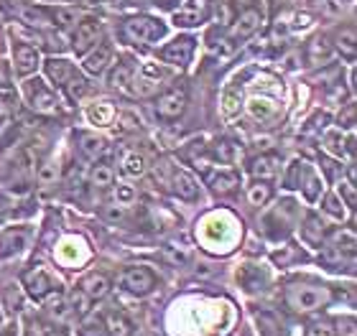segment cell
<instances>
[{
	"label": "cell",
	"instance_id": "obj_54",
	"mask_svg": "<svg viewBox=\"0 0 357 336\" xmlns=\"http://www.w3.org/2000/svg\"><path fill=\"white\" fill-rule=\"evenodd\" d=\"M135 191L130 186H118V199L120 202H133Z\"/></svg>",
	"mask_w": 357,
	"mask_h": 336
},
{
	"label": "cell",
	"instance_id": "obj_18",
	"mask_svg": "<svg viewBox=\"0 0 357 336\" xmlns=\"http://www.w3.org/2000/svg\"><path fill=\"white\" fill-rule=\"evenodd\" d=\"M207 184H209V189H212L217 196H227V194H232V191L240 186V173L238 171L212 173V176H207Z\"/></svg>",
	"mask_w": 357,
	"mask_h": 336
},
{
	"label": "cell",
	"instance_id": "obj_28",
	"mask_svg": "<svg viewBox=\"0 0 357 336\" xmlns=\"http://www.w3.org/2000/svg\"><path fill=\"white\" fill-rule=\"evenodd\" d=\"M120 166H123V173H126L128 179H141L143 173H146V161H143V156H138L135 150L126 153Z\"/></svg>",
	"mask_w": 357,
	"mask_h": 336
},
{
	"label": "cell",
	"instance_id": "obj_47",
	"mask_svg": "<svg viewBox=\"0 0 357 336\" xmlns=\"http://www.w3.org/2000/svg\"><path fill=\"white\" fill-rule=\"evenodd\" d=\"M250 110H253L255 118H266V115L273 112V105L266 102V99H253V102H250Z\"/></svg>",
	"mask_w": 357,
	"mask_h": 336
},
{
	"label": "cell",
	"instance_id": "obj_38",
	"mask_svg": "<svg viewBox=\"0 0 357 336\" xmlns=\"http://www.w3.org/2000/svg\"><path fill=\"white\" fill-rule=\"evenodd\" d=\"M89 303H92V301H89L87 296H84V293L79 291V288H77V291L72 293V296H69V308H72L75 314H79V316L87 314V311H89Z\"/></svg>",
	"mask_w": 357,
	"mask_h": 336
},
{
	"label": "cell",
	"instance_id": "obj_26",
	"mask_svg": "<svg viewBox=\"0 0 357 336\" xmlns=\"http://www.w3.org/2000/svg\"><path fill=\"white\" fill-rule=\"evenodd\" d=\"M36 181L41 184V186H54V184L59 181V163H56L54 158L41 161L36 168Z\"/></svg>",
	"mask_w": 357,
	"mask_h": 336
},
{
	"label": "cell",
	"instance_id": "obj_45",
	"mask_svg": "<svg viewBox=\"0 0 357 336\" xmlns=\"http://www.w3.org/2000/svg\"><path fill=\"white\" fill-rule=\"evenodd\" d=\"M324 209L332 214V217H337V219H342L344 217V204L337 199V194H327L324 196Z\"/></svg>",
	"mask_w": 357,
	"mask_h": 336
},
{
	"label": "cell",
	"instance_id": "obj_53",
	"mask_svg": "<svg viewBox=\"0 0 357 336\" xmlns=\"http://www.w3.org/2000/svg\"><path fill=\"white\" fill-rule=\"evenodd\" d=\"M123 217H126V211L120 209V207H107L105 209V219H110V222H120Z\"/></svg>",
	"mask_w": 357,
	"mask_h": 336
},
{
	"label": "cell",
	"instance_id": "obj_6",
	"mask_svg": "<svg viewBox=\"0 0 357 336\" xmlns=\"http://www.w3.org/2000/svg\"><path fill=\"white\" fill-rule=\"evenodd\" d=\"M261 23H263L261 10H258V8H245V10H240V13L235 15V21L230 23V38L235 44H243V41H248L255 31L261 29Z\"/></svg>",
	"mask_w": 357,
	"mask_h": 336
},
{
	"label": "cell",
	"instance_id": "obj_43",
	"mask_svg": "<svg viewBox=\"0 0 357 336\" xmlns=\"http://www.w3.org/2000/svg\"><path fill=\"white\" fill-rule=\"evenodd\" d=\"M319 10L327 18H335L344 10V0H319Z\"/></svg>",
	"mask_w": 357,
	"mask_h": 336
},
{
	"label": "cell",
	"instance_id": "obj_29",
	"mask_svg": "<svg viewBox=\"0 0 357 336\" xmlns=\"http://www.w3.org/2000/svg\"><path fill=\"white\" fill-rule=\"evenodd\" d=\"M52 21L59 26V29H64V31H69V29H75L77 23H79V10L77 8H56V10H52Z\"/></svg>",
	"mask_w": 357,
	"mask_h": 336
},
{
	"label": "cell",
	"instance_id": "obj_8",
	"mask_svg": "<svg viewBox=\"0 0 357 336\" xmlns=\"http://www.w3.org/2000/svg\"><path fill=\"white\" fill-rule=\"evenodd\" d=\"M23 95L29 99V105L36 112H54L56 110V97L41 79H26L23 82Z\"/></svg>",
	"mask_w": 357,
	"mask_h": 336
},
{
	"label": "cell",
	"instance_id": "obj_55",
	"mask_svg": "<svg viewBox=\"0 0 357 336\" xmlns=\"http://www.w3.org/2000/svg\"><path fill=\"white\" fill-rule=\"evenodd\" d=\"M77 3H82V6H97V3H102V0H77Z\"/></svg>",
	"mask_w": 357,
	"mask_h": 336
},
{
	"label": "cell",
	"instance_id": "obj_24",
	"mask_svg": "<svg viewBox=\"0 0 357 336\" xmlns=\"http://www.w3.org/2000/svg\"><path fill=\"white\" fill-rule=\"evenodd\" d=\"M112 181H115V171H112L110 163H95L92 166V171H89V184L95 189H100V191H105V189L112 186Z\"/></svg>",
	"mask_w": 357,
	"mask_h": 336
},
{
	"label": "cell",
	"instance_id": "obj_7",
	"mask_svg": "<svg viewBox=\"0 0 357 336\" xmlns=\"http://www.w3.org/2000/svg\"><path fill=\"white\" fill-rule=\"evenodd\" d=\"M186 90L184 87H172L156 99V115L161 120H178L186 110Z\"/></svg>",
	"mask_w": 357,
	"mask_h": 336
},
{
	"label": "cell",
	"instance_id": "obj_17",
	"mask_svg": "<svg viewBox=\"0 0 357 336\" xmlns=\"http://www.w3.org/2000/svg\"><path fill=\"white\" fill-rule=\"evenodd\" d=\"M79 291L87 296L89 301H100L110 293V278L102 273H89L87 278L79 280Z\"/></svg>",
	"mask_w": 357,
	"mask_h": 336
},
{
	"label": "cell",
	"instance_id": "obj_25",
	"mask_svg": "<svg viewBox=\"0 0 357 336\" xmlns=\"http://www.w3.org/2000/svg\"><path fill=\"white\" fill-rule=\"evenodd\" d=\"M271 196H273V186L268 181H253L248 186V204L250 207H266L271 202Z\"/></svg>",
	"mask_w": 357,
	"mask_h": 336
},
{
	"label": "cell",
	"instance_id": "obj_44",
	"mask_svg": "<svg viewBox=\"0 0 357 336\" xmlns=\"http://www.w3.org/2000/svg\"><path fill=\"white\" fill-rule=\"evenodd\" d=\"M304 64V54L298 51V49H291L281 56V67L283 69H298Z\"/></svg>",
	"mask_w": 357,
	"mask_h": 336
},
{
	"label": "cell",
	"instance_id": "obj_39",
	"mask_svg": "<svg viewBox=\"0 0 357 336\" xmlns=\"http://www.w3.org/2000/svg\"><path fill=\"white\" fill-rule=\"evenodd\" d=\"M64 90H67L69 99H79L84 95V90H87V82H84V77L75 74L67 84H64Z\"/></svg>",
	"mask_w": 357,
	"mask_h": 336
},
{
	"label": "cell",
	"instance_id": "obj_35",
	"mask_svg": "<svg viewBox=\"0 0 357 336\" xmlns=\"http://www.w3.org/2000/svg\"><path fill=\"white\" fill-rule=\"evenodd\" d=\"M238 13H240L238 0H222V3L217 6V15H220L222 26H230V23L235 21V15H238Z\"/></svg>",
	"mask_w": 357,
	"mask_h": 336
},
{
	"label": "cell",
	"instance_id": "obj_10",
	"mask_svg": "<svg viewBox=\"0 0 357 336\" xmlns=\"http://www.w3.org/2000/svg\"><path fill=\"white\" fill-rule=\"evenodd\" d=\"M21 283H23V288L29 291L31 298H36V301H44L49 293H54V280L49 278V273L41 268H33V270H29V273H23Z\"/></svg>",
	"mask_w": 357,
	"mask_h": 336
},
{
	"label": "cell",
	"instance_id": "obj_3",
	"mask_svg": "<svg viewBox=\"0 0 357 336\" xmlns=\"http://www.w3.org/2000/svg\"><path fill=\"white\" fill-rule=\"evenodd\" d=\"M209 13H212L209 0H181L174 10V23L181 29H194V26H202L207 21Z\"/></svg>",
	"mask_w": 357,
	"mask_h": 336
},
{
	"label": "cell",
	"instance_id": "obj_52",
	"mask_svg": "<svg viewBox=\"0 0 357 336\" xmlns=\"http://www.w3.org/2000/svg\"><path fill=\"white\" fill-rule=\"evenodd\" d=\"M8 118H10V102H8V97L0 95V127L6 125Z\"/></svg>",
	"mask_w": 357,
	"mask_h": 336
},
{
	"label": "cell",
	"instance_id": "obj_13",
	"mask_svg": "<svg viewBox=\"0 0 357 336\" xmlns=\"http://www.w3.org/2000/svg\"><path fill=\"white\" fill-rule=\"evenodd\" d=\"M13 67L21 77H29L38 67V51L31 44H13Z\"/></svg>",
	"mask_w": 357,
	"mask_h": 336
},
{
	"label": "cell",
	"instance_id": "obj_23",
	"mask_svg": "<svg viewBox=\"0 0 357 336\" xmlns=\"http://www.w3.org/2000/svg\"><path fill=\"white\" fill-rule=\"evenodd\" d=\"M77 143H79L82 156L89 158V161H97V156L105 150V138H100L97 133H79L77 135Z\"/></svg>",
	"mask_w": 357,
	"mask_h": 336
},
{
	"label": "cell",
	"instance_id": "obj_46",
	"mask_svg": "<svg viewBox=\"0 0 357 336\" xmlns=\"http://www.w3.org/2000/svg\"><path fill=\"white\" fill-rule=\"evenodd\" d=\"M212 49H215V54L220 56V59H227V56H232V51H235V41H232L230 36H227V38H220V41H217V44L212 46Z\"/></svg>",
	"mask_w": 357,
	"mask_h": 336
},
{
	"label": "cell",
	"instance_id": "obj_5",
	"mask_svg": "<svg viewBox=\"0 0 357 336\" xmlns=\"http://www.w3.org/2000/svg\"><path fill=\"white\" fill-rule=\"evenodd\" d=\"M120 285L126 288L128 293H133V296H146L156 288V273L146 265H133V268H128L120 278Z\"/></svg>",
	"mask_w": 357,
	"mask_h": 336
},
{
	"label": "cell",
	"instance_id": "obj_41",
	"mask_svg": "<svg viewBox=\"0 0 357 336\" xmlns=\"http://www.w3.org/2000/svg\"><path fill=\"white\" fill-rule=\"evenodd\" d=\"M161 255H164V260L172 262V265H184V262L189 260V255H186L184 250H178V247H174V245H166L164 250H161Z\"/></svg>",
	"mask_w": 357,
	"mask_h": 336
},
{
	"label": "cell",
	"instance_id": "obj_49",
	"mask_svg": "<svg viewBox=\"0 0 357 336\" xmlns=\"http://www.w3.org/2000/svg\"><path fill=\"white\" fill-rule=\"evenodd\" d=\"M327 148L335 153V156H344V141L340 138V135H327Z\"/></svg>",
	"mask_w": 357,
	"mask_h": 336
},
{
	"label": "cell",
	"instance_id": "obj_27",
	"mask_svg": "<svg viewBox=\"0 0 357 336\" xmlns=\"http://www.w3.org/2000/svg\"><path fill=\"white\" fill-rule=\"evenodd\" d=\"M335 46L340 49L342 54H347V56H355L357 51V33L352 26H344V29H340L335 33Z\"/></svg>",
	"mask_w": 357,
	"mask_h": 336
},
{
	"label": "cell",
	"instance_id": "obj_37",
	"mask_svg": "<svg viewBox=\"0 0 357 336\" xmlns=\"http://www.w3.org/2000/svg\"><path fill=\"white\" fill-rule=\"evenodd\" d=\"M306 336H337V329H335V323H332V321H327V319H319V321L309 323Z\"/></svg>",
	"mask_w": 357,
	"mask_h": 336
},
{
	"label": "cell",
	"instance_id": "obj_14",
	"mask_svg": "<svg viewBox=\"0 0 357 336\" xmlns=\"http://www.w3.org/2000/svg\"><path fill=\"white\" fill-rule=\"evenodd\" d=\"M278 166H281L278 156H273V153H263V156H258V158L250 161L248 171H250V176H253L255 181H271V179H275Z\"/></svg>",
	"mask_w": 357,
	"mask_h": 336
},
{
	"label": "cell",
	"instance_id": "obj_9",
	"mask_svg": "<svg viewBox=\"0 0 357 336\" xmlns=\"http://www.w3.org/2000/svg\"><path fill=\"white\" fill-rule=\"evenodd\" d=\"M194 46H197V41H194L192 36H178V38H174L172 44H166L158 56H161L164 61H169V64L186 67L194 56Z\"/></svg>",
	"mask_w": 357,
	"mask_h": 336
},
{
	"label": "cell",
	"instance_id": "obj_16",
	"mask_svg": "<svg viewBox=\"0 0 357 336\" xmlns=\"http://www.w3.org/2000/svg\"><path fill=\"white\" fill-rule=\"evenodd\" d=\"M332 54H335V46L329 44V38L317 36L306 44L304 59L309 61L312 67H319V64H327V61L332 59Z\"/></svg>",
	"mask_w": 357,
	"mask_h": 336
},
{
	"label": "cell",
	"instance_id": "obj_31",
	"mask_svg": "<svg viewBox=\"0 0 357 336\" xmlns=\"http://www.w3.org/2000/svg\"><path fill=\"white\" fill-rule=\"evenodd\" d=\"M130 79H133V69H130V64H128V61H120V64H115V69L110 72L107 84H110V87H128Z\"/></svg>",
	"mask_w": 357,
	"mask_h": 336
},
{
	"label": "cell",
	"instance_id": "obj_19",
	"mask_svg": "<svg viewBox=\"0 0 357 336\" xmlns=\"http://www.w3.org/2000/svg\"><path fill=\"white\" fill-rule=\"evenodd\" d=\"M172 191L178 196V199H184V202H194V199L199 196V186H197V181H194L186 171H174Z\"/></svg>",
	"mask_w": 357,
	"mask_h": 336
},
{
	"label": "cell",
	"instance_id": "obj_34",
	"mask_svg": "<svg viewBox=\"0 0 357 336\" xmlns=\"http://www.w3.org/2000/svg\"><path fill=\"white\" fill-rule=\"evenodd\" d=\"M21 18L26 26H46L49 23V13H46L44 8H23Z\"/></svg>",
	"mask_w": 357,
	"mask_h": 336
},
{
	"label": "cell",
	"instance_id": "obj_42",
	"mask_svg": "<svg viewBox=\"0 0 357 336\" xmlns=\"http://www.w3.org/2000/svg\"><path fill=\"white\" fill-rule=\"evenodd\" d=\"M26 326H29V329H26L29 336H56V329H52V326L44 321H36V319H29Z\"/></svg>",
	"mask_w": 357,
	"mask_h": 336
},
{
	"label": "cell",
	"instance_id": "obj_51",
	"mask_svg": "<svg viewBox=\"0 0 357 336\" xmlns=\"http://www.w3.org/2000/svg\"><path fill=\"white\" fill-rule=\"evenodd\" d=\"M340 191H342L344 194V202H347V207H350V209H355V184H342V189H340Z\"/></svg>",
	"mask_w": 357,
	"mask_h": 336
},
{
	"label": "cell",
	"instance_id": "obj_57",
	"mask_svg": "<svg viewBox=\"0 0 357 336\" xmlns=\"http://www.w3.org/2000/svg\"><path fill=\"white\" fill-rule=\"evenodd\" d=\"M158 6H169V3H174V0H156Z\"/></svg>",
	"mask_w": 357,
	"mask_h": 336
},
{
	"label": "cell",
	"instance_id": "obj_40",
	"mask_svg": "<svg viewBox=\"0 0 357 336\" xmlns=\"http://www.w3.org/2000/svg\"><path fill=\"white\" fill-rule=\"evenodd\" d=\"M3 298H6L8 311H13V314L23 306L21 293H18V288H13V285H6V288H3Z\"/></svg>",
	"mask_w": 357,
	"mask_h": 336
},
{
	"label": "cell",
	"instance_id": "obj_11",
	"mask_svg": "<svg viewBox=\"0 0 357 336\" xmlns=\"http://www.w3.org/2000/svg\"><path fill=\"white\" fill-rule=\"evenodd\" d=\"M112 59V46L110 41H97L87 54H84V69L89 74H102Z\"/></svg>",
	"mask_w": 357,
	"mask_h": 336
},
{
	"label": "cell",
	"instance_id": "obj_1",
	"mask_svg": "<svg viewBox=\"0 0 357 336\" xmlns=\"http://www.w3.org/2000/svg\"><path fill=\"white\" fill-rule=\"evenodd\" d=\"M335 298L332 288L319 283H291L286 288V306L294 311H319Z\"/></svg>",
	"mask_w": 357,
	"mask_h": 336
},
{
	"label": "cell",
	"instance_id": "obj_33",
	"mask_svg": "<svg viewBox=\"0 0 357 336\" xmlns=\"http://www.w3.org/2000/svg\"><path fill=\"white\" fill-rule=\"evenodd\" d=\"M46 298H49V303H46V308H49V314L56 316L59 321H61V319H67L72 308H69V303H67V298H64V296H52V293H49ZM46 298H44V301H46Z\"/></svg>",
	"mask_w": 357,
	"mask_h": 336
},
{
	"label": "cell",
	"instance_id": "obj_15",
	"mask_svg": "<svg viewBox=\"0 0 357 336\" xmlns=\"http://www.w3.org/2000/svg\"><path fill=\"white\" fill-rule=\"evenodd\" d=\"M294 219H296V204L291 202V199H286V202H281L273 211H271V214H268L266 224L275 222V227H281V230H278V234H281V237H286V234H289V230L294 227Z\"/></svg>",
	"mask_w": 357,
	"mask_h": 336
},
{
	"label": "cell",
	"instance_id": "obj_4",
	"mask_svg": "<svg viewBox=\"0 0 357 336\" xmlns=\"http://www.w3.org/2000/svg\"><path fill=\"white\" fill-rule=\"evenodd\" d=\"M100 36H102L100 18H95V15L79 18V23L75 26V36H72V49H75V54H87L100 41Z\"/></svg>",
	"mask_w": 357,
	"mask_h": 336
},
{
	"label": "cell",
	"instance_id": "obj_21",
	"mask_svg": "<svg viewBox=\"0 0 357 336\" xmlns=\"http://www.w3.org/2000/svg\"><path fill=\"white\" fill-rule=\"evenodd\" d=\"M75 74H77L75 64H69L67 59H54L52 56V59L46 61V77H49L54 84H59V87H64Z\"/></svg>",
	"mask_w": 357,
	"mask_h": 336
},
{
	"label": "cell",
	"instance_id": "obj_56",
	"mask_svg": "<svg viewBox=\"0 0 357 336\" xmlns=\"http://www.w3.org/2000/svg\"><path fill=\"white\" fill-rule=\"evenodd\" d=\"M8 84V79H6V74H3V67H0V87H6Z\"/></svg>",
	"mask_w": 357,
	"mask_h": 336
},
{
	"label": "cell",
	"instance_id": "obj_32",
	"mask_svg": "<svg viewBox=\"0 0 357 336\" xmlns=\"http://www.w3.org/2000/svg\"><path fill=\"white\" fill-rule=\"evenodd\" d=\"M309 163H304V161H296V163L291 166V173L289 179H286V186L289 189H301V184H304V179L309 176Z\"/></svg>",
	"mask_w": 357,
	"mask_h": 336
},
{
	"label": "cell",
	"instance_id": "obj_50",
	"mask_svg": "<svg viewBox=\"0 0 357 336\" xmlns=\"http://www.w3.org/2000/svg\"><path fill=\"white\" fill-rule=\"evenodd\" d=\"M118 122H126V130H138V127H141V120L138 118H133V115H130V112H123V115H118Z\"/></svg>",
	"mask_w": 357,
	"mask_h": 336
},
{
	"label": "cell",
	"instance_id": "obj_22",
	"mask_svg": "<svg viewBox=\"0 0 357 336\" xmlns=\"http://www.w3.org/2000/svg\"><path fill=\"white\" fill-rule=\"evenodd\" d=\"M102 326L107 336H130L133 334V323L128 321L120 311H110V314L102 316Z\"/></svg>",
	"mask_w": 357,
	"mask_h": 336
},
{
	"label": "cell",
	"instance_id": "obj_58",
	"mask_svg": "<svg viewBox=\"0 0 357 336\" xmlns=\"http://www.w3.org/2000/svg\"><path fill=\"white\" fill-rule=\"evenodd\" d=\"M3 336H15V334H13V331H6V334H3Z\"/></svg>",
	"mask_w": 357,
	"mask_h": 336
},
{
	"label": "cell",
	"instance_id": "obj_48",
	"mask_svg": "<svg viewBox=\"0 0 357 336\" xmlns=\"http://www.w3.org/2000/svg\"><path fill=\"white\" fill-rule=\"evenodd\" d=\"M79 336H107V334H105L102 321H89L79 329Z\"/></svg>",
	"mask_w": 357,
	"mask_h": 336
},
{
	"label": "cell",
	"instance_id": "obj_20",
	"mask_svg": "<svg viewBox=\"0 0 357 336\" xmlns=\"http://www.w3.org/2000/svg\"><path fill=\"white\" fill-rule=\"evenodd\" d=\"M301 237H304L306 245L319 247L321 242H324V237H327V224L321 222L317 214H309L306 222L301 224Z\"/></svg>",
	"mask_w": 357,
	"mask_h": 336
},
{
	"label": "cell",
	"instance_id": "obj_36",
	"mask_svg": "<svg viewBox=\"0 0 357 336\" xmlns=\"http://www.w3.org/2000/svg\"><path fill=\"white\" fill-rule=\"evenodd\" d=\"M301 189H304V196L309 199V202H317V199H319V191H321V181H319V176H317L314 171H309V176L304 179Z\"/></svg>",
	"mask_w": 357,
	"mask_h": 336
},
{
	"label": "cell",
	"instance_id": "obj_12",
	"mask_svg": "<svg viewBox=\"0 0 357 336\" xmlns=\"http://www.w3.org/2000/svg\"><path fill=\"white\" fill-rule=\"evenodd\" d=\"M29 230L26 227H8V230L0 232V257H8V255L21 253L23 247L29 245Z\"/></svg>",
	"mask_w": 357,
	"mask_h": 336
},
{
	"label": "cell",
	"instance_id": "obj_30",
	"mask_svg": "<svg viewBox=\"0 0 357 336\" xmlns=\"http://www.w3.org/2000/svg\"><path fill=\"white\" fill-rule=\"evenodd\" d=\"M238 158V145L232 141H217L212 145V161H220V163H232Z\"/></svg>",
	"mask_w": 357,
	"mask_h": 336
},
{
	"label": "cell",
	"instance_id": "obj_2",
	"mask_svg": "<svg viewBox=\"0 0 357 336\" xmlns=\"http://www.w3.org/2000/svg\"><path fill=\"white\" fill-rule=\"evenodd\" d=\"M123 36L135 46H153L166 36V26L149 15H133L123 23Z\"/></svg>",
	"mask_w": 357,
	"mask_h": 336
}]
</instances>
